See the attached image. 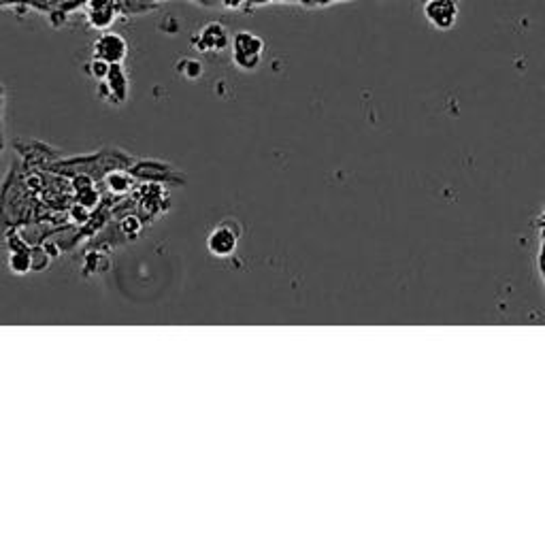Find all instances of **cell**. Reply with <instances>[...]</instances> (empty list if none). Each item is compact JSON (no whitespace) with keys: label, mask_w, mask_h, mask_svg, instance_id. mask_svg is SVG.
<instances>
[{"label":"cell","mask_w":545,"mask_h":545,"mask_svg":"<svg viewBox=\"0 0 545 545\" xmlns=\"http://www.w3.org/2000/svg\"><path fill=\"white\" fill-rule=\"evenodd\" d=\"M266 51V43L258 34L250 32V30H238L230 37V54H232V62L236 68L241 71H256V68L262 64Z\"/></svg>","instance_id":"cell-1"},{"label":"cell","mask_w":545,"mask_h":545,"mask_svg":"<svg viewBox=\"0 0 545 545\" xmlns=\"http://www.w3.org/2000/svg\"><path fill=\"white\" fill-rule=\"evenodd\" d=\"M192 45L200 54H222L230 47V32L222 22H209L192 37Z\"/></svg>","instance_id":"cell-2"},{"label":"cell","mask_w":545,"mask_h":545,"mask_svg":"<svg viewBox=\"0 0 545 545\" xmlns=\"http://www.w3.org/2000/svg\"><path fill=\"white\" fill-rule=\"evenodd\" d=\"M460 9L456 0H426L424 17L437 30H452L458 22Z\"/></svg>","instance_id":"cell-3"},{"label":"cell","mask_w":545,"mask_h":545,"mask_svg":"<svg viewBox=\"0 0 545 545\" xmlns=\"http://www.w3.org/2000/svg\"><path fill=\"white\" fill-rule=\"evenodd\" d=\"M92 56L105 60L109 64H122L128 56V43L117 32H102L94 41Z\"/></svg>","instance_id":"cell-4"},{"label":"cell","mask_w":545,"mask_h":545,"mask_svg":"<svg viewBox=\"0 0 545 545\" xmlns=\"http://www.w3.org/2000/svg\"><path fill=\"white\" fill-rule=\"evenodd\" d=\"M98 96L100 98H107V100H113V102H124L126 96H128V77L124 73L122 64H111L109 68V75L98 81Z\"/></svg>","instance_id":"cell-5"},{"label":"cell","mask_w":545,"mask_h":545,"mask_svg":"<svg viewBox=\"0 0 545 545\" xmlns=\"http://www.w3.org/2000/svg\"><path fill=\"white\" fill-rule=\"evenodd\" d=\"M117 17L113 0H86V19L96 30H109Z\"/></svg>","instance_id":"cell-6"},{"label":"cell","mask_w":545,"mask_h":545,"mask_svg":"<svg viewBox=\"0 0 545 545\" xmlns=\"http://www.w3.org/2000/svg\"><path fill=\"white\" fill-rule=\"evenodd\" d=\"M236 243H238V234L228 224L218 226L207 238V247L215 258H230L236 250Z\"/></svg>","instance_id":"cell-7"},{"label":"cell","mask_w":545,"mask_h":545,"mask_svg":"<svg viewBox=\"0 0 545 545\" xmlns=\"http://www.w3.org/2000/svg\"><path fill=\"white\" fill-rule=\"evenodd\" d=\"M177 71L188 77V79H198L202 75V64L196 60V58H184L179 64H177Z\"/></svg>","instance_id":"cell-8"},{"label":"cell","mask_w":545,"mask_h":545,"mask_svg":"<svg viewBox=\"0 0 545 545\" xmlns=\"http://www.w3.org/2000/svg\"><path fill=\"white\" fill-rule=\"evenodd\" d=\"M109 68H111L109 62H105V60H100V58H94V56H92V60H90V64H88V73H90L96 81H102V79H105V77L109 75Z\"/></svg>","instance_id":"cell-9"},{"label":"cell","mask_w":545,"mask_h":545,"mask_svg":"<svg viewBox=\"0 0 545 545\" xmlns=\"http://www.w3.org/2000/svg\"><path fill=\"white\" fill-rule=\"evenodd\" d=\"M9 264H11V270H13V272H17V275H24V272L30 270L32 260H30L28 254H24V252H15V254H11Z\"/></svg>","instance_id":"cell-10"},{"label":"cell","mask_w":545,"mask_h":545,"mask_svg":"<svg viewBox=\"0 0 545 545\" xmlns=\"http://www.w3.org/2000/svg\"><path fill=\"white\" fill-rule=\"evenodd\" d=\"M222 3H224L226 7L234 9V7H238V5H241V0H222Z\"/></svg>","instance_id":"cell-11"},{"label":"cell","mask_w":545,"mask_h":545,"mask_svg":"<svg viewBox=\"0 0 545 545\" xmlns=\"http://www.w3.org/2000/svg\"><path fill=\"white\" fill-rule=\"evenodd\" d=\"M424 3H426V0H424Z\"/></svg>","instance_id":"cell-12"}]
</instances>
